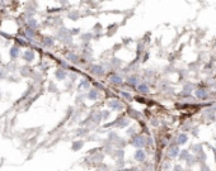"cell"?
Returning <instances> with one entry per match:
<instances>
[{
    "label": "cell",
    "mask_w": 216,
    "mask_h": 171,
    "mask_svg": "<svg viewBox=\"0 0 216 171\" xmlns=\"http://www.w3.org/2000/svg\"><path fill=\"white\" fill-rule=\"evenodd\" d=\"M97 98H98V91L97 90H90V93H89V99L92 100H97Z\"/></svg>",
    "instance_id": "obj_4"
},
{
    "label": "cell",
    "mask_w": 216,
    "mask_h": 171,
    "mask_svg": "<svg viewBox=\"0 0 216 171\" xmlns=\"http://www.w3.org/2000/svg\"><path fill=\"white\" fill-rule=\"evenodd\" d=\"M81 144H83V142H79V143H74V144H73V150H74V151H78V150H79V148H80V147H81Z\"/></svg>",
    "instance_id": "obj_8"
},
{
    "label": "cell",
    "mask_w": 216,
    "mask_h": 171,
    "mask_svg": "<svg viewBox=\"0 0 216 171\" xmlns=\"http://www.w3.org/2000/svg\"><path fill=\"white\" fill-rule=\"evenodd\" d=\"M139 91H141V93H146V91H147V86H146V85H140V86H139Z\"/></svg>",
    "instance_id": "obj_9"
},
{
    "label": "cell",
    "mask_w": 216,
    "mask_h": 171,
    "mask_svg": "<svg viewBox=\"0 0 216 171\" xmlns=\"http://www.w3.org/2000/svg\"><path fill=\"white\" fill-rule=\"evenodd\" d=\"M29 25H33V27H36V25H37L36 20H29Z\"/></svg>",
    "instance_id": "obj_10"
},
{
    "label": "cell",
    "mask_w": 216,
    "mask_h": 171,
    "mask_svg": "<svg viewBox=\"0 0 216 171\" xmlns=\"http://www.w3.org/2000/svg\"><path fill=\"white\" fill-rule=\"evenodd\" d=\"M94 69V71H92V72H94V73H97V75H103V70H102V67H99V66H94L93 67Z\"/></svg>",
    "instance_id": "obj_5"
},
{
    "label": "cell",
    "mask_w": 216,
    "mask_h": 171,
    "mask_svg": "<svg viewBox=\"0 0 216 171\" xmlns=\"http://www.w3.org/2000/svg\"><path fill=\"white\" fill-rule=\"evenodd\" d=\"M33 57H34V55H33V52L32 51H27L24 55H23V58H24L26 61H28V62L33 60Z\"/></svg>",
    "instance_id": "obj_3"
},
{
    "label": "cell",
    "mask_w": 216,
    "mask_h": 171,
    "mask_svg": "<svg viewBox=\"0 0 216 171\" xmlns=\"http://www.w3.org/2000/svg\"><path fill=\"white\" fill-rule=\"evenodd\" d=\"M18 53H19V49L17 48V47H13V49L10 51V56H11V57L15 58L17 56H18Z\"/></svg>",
    "instance_id": "obj_6"
},
{
    "label": "cell",
    "mask_w": 216,
    "mask_h": 171,
    "mask_svg": "<svg viewBox=\"0 0 216 171\" xmlns=\"http://www.w3.org/2000/svg\"><path fill=\"white\" fill-rule=\"evenodd\" d=\"M132 144L136 147H141V146H144L145 144V141H144V138L143 137H136L134 141H132Z\"/></svg>",
    "instance_id": "obj_1"
},
{
    "label": "cell",
    "mask_w": 216,
    "mask_h": 171,
    "mask_svg": "<svg viewBox=\"0 0 216 171\" xmlns=\"http://www.w3.org/2000/svg\"><path fill=\"white\" fill-rule=\"evenodd\" d=\"M135 158L137 161H144V158H145V153L143 150H137V151L135 152Z\"/></svg>",
    "instance_id": "obj_2"
},
{
    "label": "cell",
    "mask_w": 216,
    "mask_h": 171,
    "mask_svg": "<svg viewBox=\"0 0 216 171\" xmlns=\"http://www.w3.org/2000/svg\"><path fill=\"white\" fill-rule=\"evenodd\" d=\"M111 81L112 82H116V84H121V77H120V76H117V75H114V76H112V77H111Z\"/></svg>",
    "instance_id": "obj_7"
}]
</instances>
